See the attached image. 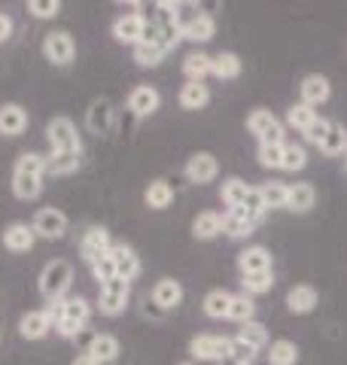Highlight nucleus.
<instances>
[{
    "mask_svg": "<svg viewBox=\"0 0 347 365\" xmlns=\"http://www.w3.org/2000/svg\"><path fill=\"white\" fill-rule=\"evenodd\" d=\"M0 241H4V250H9V253H28V250H34V244H37V235H34L31 222H9L4 232H0Z\"/></svg>",
    "mask_w": 347,
    "mask_h": 365,
    "instance_id": "f3484780",
    "label": "nucleus"
},
{
    "mask_svg": "<svg viewBox=\"0 0 347 365\" xmlns=\"http://www.w3.org/2000/svg\"><path fill=\"white\" fill-rule=\"evenodd\" d=\"M110 259H113V268H116V277L122 280H134L141 274V256L134 253V247L129 244H113L110 247Z\"/></svg>",
    "mask_w": 347,
    "mask_h": 365,
    "instance_id": "aec40b11",
    "label": "nucleus"
},
{
    "mask_svg": "<svg viewBox=\"0 0 347 365\" xmlns=\"http://www.w3.org/2000/svg\"><path fill=\"white\" fill-rule=\"evenodd\" d=\"M13 31H16V21L9 13H0V46L9 43V37H13Z\"/></svg>",
    "mask_w": 347,
    "mask_h": 365,
    "instance_id": "3c124183",
    "label": "nucleus"
},
{
    "mask_svg": "<svg viewBox=\"0 0 347 365\" xmlns=\"http://www.w3.org/2000/svg\"><path fill=\"white\" fill-rule=\"evenodd\" d=\"M110 247H113V237L110 232L104 225H89L83 237H79V259L86 262V265H95L98 259H104L110 253Z\"/></svg>",
    "mask_w": 347,
    "mask_h": 365,
    "instance_id": "1a4fd4ad",
    "label": "nucleus"
},
{
    "mask_svg": "<svg viewBox=\"0 0 347 365\" xmlns=\"http://www.w3.org/2000/svg\"><path fill=\"white\" fill-rule=\"evenodd\" d=\"M226 222H223V235L235 237V241H244V237H250L253 232H256V225L262 220H256V216H250L244 207H235V210H226Z\"/></svg>",
    "mask_w": 347,
    "mask_h": 365,
    "instance_id": "412c9836",
    "label": "nucleus"
},
{
    "mask_svg": "<svg viewBox=\"0 0 347 365\" xmlns=\"http://www.w3.org/2000/svg\"><path fill=\"white\" fill-rule=\"evenodd\" d=\"M189 356L198 362H226L228 338L226 335H195L189 341Z\"/></svg>",
    "mask_w": 347,
    "mask_h": 365,
    "instance_id": "9d476101",
    "label": "nucleus"
},
{
    "mask_svg": "<svg viewBox=\"0 0 347 365\" xmlns=\"http://www.w3.org/2000/svg\"><path fill=\"white\" fill-rule=\"evenodd\" d=\"M247 192H250V186L244 180H241V177H228V180H223V186H219V201H223L228 210H235V207L244 204Z\"/></svg>",
    "mask_w": 347,
    "mask_h": 365,
    "instance_id": "473e14b6",
    "label": "nucleus"
},
{
    "mask_svg": "<svg viewBox=\"0 0 347 365\" xmlns=\"http://www.w3.org/2000/svg\"><path fill=\"white\" fill-rule=\"evenodd\" d=\"M317 304H320V295L311 283H298V287L286 292V307H289V314H296V317L311 314Z\"/></svg>",
    "mask_w": 347,
    "mask_h": 365,
    "instance_id": "5701e85b",
    "label": "nucleus"
},
{
    "mask_svg": "<svg viewBox=\"0 0 347 365\" xmlns=\"http://www.w3.org/2000/svg\"><path fill=\"white\" fill-rule=\"evenodd\" d=\"M183 295H186V289H183V283L180 280H174V277H161L153 292H149V302H153L156 307H161V311H177V307L183 304Z\"/></svg>",
    "mask_w": 347,
    "mask_h": 365,
    "instance_id": "dca6fc26",
    "label": "nucleus"
},
{
    "mask_svg": "<svg viewBox=\"0 0 347 365\" xmlns=\"http://www.w3.org/2000/svg\"><path fill=\"white\" fill-rule=\"evenodd\" d=\"M317 150H320L323 155H329V158L347 155V128H344L341 122L329 119V131H326V137H323V143L317 146Z\"/></svg>",
    "mask_w": 347,
    "mask_h": 365,
    "instance_id": "c85d7f7f",
    "label": "nucleus"
},
{
    "mask_svg": "<svg viewBox=\"0 0 347 365\" xmlns=\"http://www.w3.org/2000/svg\"><path fill=\"white\" fill-rule=\"evenodd\" d=\"M28 110L16 104V101H9V104H0V137H19L28 131Z\"/></svg>",
    "mask_w": 347,
    "mask_h": 365,
    "instance_id": "6ab92c4d",
    "label": "nucleus"
},
{
    "mask_svg": "<svg viewBox=\"0 0 347 365\" xmlns=\"http://www.w3.org/2000/svg\"><path fill=\"white\" fill-rule=\"evenodd\" d=\"M89 268H91V277L98 280V287H101V283H107V280H113V277H116V268H113L110 253L104 256V259H98L95 265H89Z\"/></svg>",
    "mask_w": 347,
    "mask_h": 365,
    "instance_id": "de8ad7c7",
    "label": "nucleus"
},
{
    "mask_svg": "<svg viewBox=\"0 0 347 365\" xmlns=\"http://www.w3.org/2000/svg\"><path fill=\"white\" fill-rule=\"evenodd\" d=\"M113 125H116V110H113V104H110L107 98H95V101L89 104V110H86V128H89L91 134L104 137V134L113 131Z\"/></svg>",
    "mask_w": 347,
    "mask_h": 365,
    "instance_id": "2eb2a0df",
    "label": "nucleus"
},
{
    "mask_svg": "<svg viewBox=\"0 0 347 365\" xmlns=\"http://www.w3.org/2000/svg\"><path fill=\"white\" fill-rule=\"evenodd\" d=\"M235 338H241V341H244V344H250L253 350H265V347H268V329H265L259 319L241 323V329H238Z\"/></svg>",
    "mask_w": 347,
    "mask_h": 365,
    "instance_id": "4c0bfd02",
    "label": "nucleus"
},
{
    "mask_svg": "<svg viewBox=\"0 0 347 365\" xmlns=\"http://www.w3.org/2000/svg\"><path fill=\"white\" fill-rule=\"evenodd\" d=\"M247 131L256 137L259 143H286L283 140V134H286V128H283V122L274 116L271 110H262V107H256L247 116Z\"/></svg>",
    "mask_w": 347,
    "mask_h": 365,
    "instance_id": "423d86ee",
    "label": "nucleus"
},
{
    "mask_svg": "<svg viewBox=\"0 0 347 365\" xmlns=\"http://www.w3.org/2000/svg\"><path fill=\"white\" fill-rule=\"evenodd\" d=\"M67 225H71V220H67V213L58 210V207H40L31 220L34 235L43 237V241H61L67 235Z\"/></svg>",
    "mask_w": 347,
    "mask_h": 365,
    "instance_id": "6e6552de",
    "label": "nucleus"
},
{
    "mask_svg": "<svg viewBox=\"0 0 347 365\" xmlns=\"http://www.w3.org/2000/svg\"><path fill=\"white\" fill-rule=\"evenodd\" d=\"M256 356H259V350H253L241 338H228V359H226V365H253Z\"/></svg>",
    "mask_w": 347,
    "mask_h": 365,
    "instance_id": "79ce46f5",
    "label": "nucleus"
},
{
    "mask_svg": "<svg viewBox=\"0 0 347 365\" xmlns=\"http://www.w3.org/2000/svg\"><path fill=\"white\" fill-rule=\"evenodd\" d=\"M241 71H244V61H241L235 52H219V55H213L211 76H216V79H238Z\"/></svg>",
    "mask_w": 347,
    "mask_h": 365,
    "instance_id": "f704fd0d",
    "label": "nucleus"
},
{
    "mask_svg": "<svg viewBox=\"0 0 347 365\" xmlns=\"http://www.w3.org/2000/svg\"><path fill=\"white\" fill-rule=\"evenodd\" d=\"M183 174H186L189 182L195 186H204V182H213L216 174H219V162L213 153H192L186 168H183Z\"/></svg>",
    "mask_w": 347,
    "mask_h": 365,
    "instance_id": "4468645a",
    "label": "nucleus"
},
{
    "mask_svg": "<svg viewBox=\"0 0 347 365\" xmlns=\"http://www.w3.org/2000/svg\"><path fill=\"white\" fill-rule=\"evenodd\" d=\"M89 319H91V304L83 295H71V299L61 302V311L55 317V332L67 341H76V335L86 332Z\"/></svg>",
    "mask_w": 347,
    "mask_h": 365,
    "instance_id": "7ed1b4c3",
    "label": "nucleus"
},
{
    "mask_svg": "<svg viewBox=\"0 0 347 365\" xmlns=\"http://www.w3.org/2000/svg\"><path fill=\"white\" fill-rule=\"evenodd\" d=\"M28 13L43 21L58 19L61 16V0H28Z\"/></svg>",
    "mask_w": 347,
    "mask_h": 365,
    "instance_id": "a18cd8bd",
    "label": "nucleus"
},
{
    "mask_svg": "<svg viewBox=\"0 0 347 365\" xmlns=\"http://www.w3.org/2000/svg\"><path fill=\"white\" fill-rule=\"evenodd\" d=\"M286 192H289L286 182H277V180L262 182V186H259V195H262L265 210H283V207H286Z\"/></svg>",
    "mask_w": 347,
    "mask_h": 365,
    "instance_id": "58836bf2",
    "label": "nucleus"
},
{
    "mask_svg": "<svg viewBox=\"0 0 347 365\" xmlns=\"http://www.w3.org/2000/svg\"><path fill=\"white\" fill-rule=\"evenodd\" d=\"M241 207H244L250 216H256V220H262L265 213V204H262V195H259V186H250V192H247V198H244V204H241Z\"/></svg>",
    "mask_w": 347,
    "mask_h": 365,
    "instance_id": "8fccbe9b",
    "label": "nucleus"
},
{
    "mask_svg": "<svg viewBox=\"0 0 347 365\" xmlns=\"http://www.w3.org/2000/svg\"><path fill=\"white\" fill-rule=\"evenodd\" d=\"M71 283H74V265L67 259H49L37 277V289L46 299V304H58L67 299L71 292Z\"/></svg>",
    "mask_w": 347,
    "mask_h": 365,
    "instance_id": "f03ea898",
    "label": "nucleus"
},
{
    "mask_svg": "<svg viewBox=\"0 0 347 365\" xmlns=\"http://www.w3.org/2000/svg\"><path fill=\"white\" fill-rule=\"evenodd\" d=\"M131 52H134V61L141 67H159L165 61V52H161V46H156V43H137Z\"/></svg>",
    "mask_w": 347,
    "mask_h": 365,
    "instance_id": "37998d69",
    "label": "nucleus"
},
{
    "mask_svg": "<svg viewBox=\"0 0 347 365\" xmlns=\"http://www.w3.org/2000/svg\"><path fill=\"white\" fill-rule=\"evenodd\" d=\"M317 116H320V113H317L314 107H308V104H302V101H298V104H293V107L286 110V125H289V128H296L298 134H305V128H308V125L314 122Z\"/></svg>",
    "mask_w": 347,
    "mask_h": 365,
    "instance_id": "a19ab883",
    "label": "nucleus"
},
{
    "mask_svg": "<svg viewBox=\"0 0 347 365\" xmlns=\"http://www.w3.org/2000/svg\"><path fill=\"white\" fill-rule=\"evenodd\" d=\"M46 143L49 153H83V140L71 116H52L46 122Z\"/></svg>",
    "mask_w": 347,
    "mask_h": 365,
    "instance_id": "20e7f679",
    "label": "nucleus"
},
{
    "mask_svg": "<svg viewBox=\"0 0 347 365\" xmlns=\"http://www.w3.org/2000/svg\"><path fill=\"white\" fill-rule=\"evenodd\" d=\"M144 317H149V319H161V317H165V311H161V307H156L153 302H146V307H144Z\"/></svg>",
    "mask_w": 347,
    "mask_h": 365,
    "instance_id": "603ef678",
    "label": "nucleus"
},
{
    "mask_svg": "<svg viewBox=\"0 0 347 365\" xmlns=\"http://www.w3.org/2000/svg\"><path fill=\"white\" fill-rule=\"evenodd\" d=\"M43 180H46V155L21 153L13 165V195L19 201H37L43 195Z\"/></svg>",
    "mask_w": 347,
    "mask_h": 365,
    "instance_id": "f257e3e1",
    "label": "nucleus"
},
{
    "mask_svg": "<svg viewBox=\"0 0 347 365\" xmlns=\"http://www.w3.org/2000/svg\"><path fill=\"white\" fill-rule=\"evenodd\" d=\"M71 365H98V362H95V359H91V356H89V353H79V356H76V359H74Z\"/></svg>",
    "mask_w": 347,
    "mask_h": 365,
    "instance_id": "864d4df0",
    "label": "nucleus"
},
{
    "mask_svg": "<svg viewBox=\"0 0 347 365\" xmlns=\"http://www.w3.org/2000/svg\"><path fill=\"white\" fill-rule=\"evenodd\" d=\"M314 201H317V192L311 182H296V186H289L286 192V207L289 213H308L311 207H314Z\"/></svg>",
    "mask_w": 347,
    "mask_h": 365,
    "instance_id": "a878e982",
    "label": "nucleus"
},
{
    "mask_svg": "<svg viewBox=\"0 0 347 365\" xmlns=\"http://www.w3.org/2000/svg\"><path fill=\"white\" fill-rule=\"evenodd\" d=\"M43 58L55 67H67L76 58V40L71 31H49L43 37Z\"/></svg>",
    "mask_w": 347,
    "mask_h": 365,
    "instance_id": "0eeeda50",
    "label": "nucleus"
},
{
    "mask_svg": "<svg viewBox=\"0 0 347 365\" xmlns=\"http://www.w3.org/2000/svg\"><path fill=\"white\" fill-rule=\"evenodd\" d=\"M241 287L250 295H265L274 287V271H259V274H241Z\"/></svg>",
    "mask_w": 347,
    "mask_h": 365,
    "instance_id": "ea45409f",
    "label": "nucleus"
},
{
    "mask_svg": "<svg viewBox=\"0 0 347 365\" xmlns=\"http://www.w3.org/2000/svg\"><path fill=\"white\" fill-rule=\"evenodd\" d=\"M228 304H231V292L228 289H211L204 295V314L211 317V319H226L228 317Z\"/></svg>",
    "mask_w": 347,
    "mask_h": 365,
    "instance_id": "c9c22d12",
    "label": "nucleus"
},
{
    "mask_svg": "<svg viewBox=\"0 0 347 365\" xmlns=\"http://www.w3.org/2000/svg\"><path fill=\"white\" fill-rule=\"evenodd\" d=\"M213 34H216V21H213V16H211V13H201L186 31L180 34V37H183V40H189V43H211V40H213Z\"/></svg>",
    "mask_w": 347,
    "mask_h": 365,
    "instance_id": "72a5a7b5",
    "label": "nucleus"
},
{
    "mask_svg": "<svg viewBox=\"0 0 347 365\" xmlns=\"http://www.w3.org/2000/svg\"><path fill=\"white\" fill-rule=\"evenodd\" d=\"M305 165H308L305 146H298V143H283V165H281V170H289V174H296V170H302Z\"/></svg>",
    "mask_w": 347,
    "mask_h": 365,
    "instance_id": "c03bdc74",
    "label": "nucleus"
},
{
    "mask_svg": "<svg viewBox=\"0 0 347 365\" xmlns=\"http://www.w3.org/2000/svg\"><path fill=\"white\" fill-rule=\"evenodd\" d=\"M211 67H213V55H207V52H189L183 58L186 83H204V76H211Z\"/></svg>",
    "mask_w": 347,
    "mask_h": 365,
    "instance_id": "c756f323",
    "label": "nucleus"
},
{
    "mask_svg": "<svg viewBox=\"0 0 347 365\" xmlns=\"http://www.w3.org/2000/svg\"><path fill=\"white\" fill-rule=\"evenodd\" d=\"M223 222H226L223 213H216V210H201V213L192 220V237H195V241H213V237L223 235Z\"/></svg>",
    "mask_w": 347,
    "mask_h": 365,
    "instance_id": "b1692460",
    "label": "nucleus"
},
{
    "mask_svg": "<svg viewBox=\"0 0 347 365\" xmlns=\"http://www.w3.org/2000/svg\"><path fill=\"white\" fill-rule=\"evenodd\" d=\"M177 365H195V362H192V359H189V362H177Z\"/></svg>",
    "mask_w": 347,
    "mask_h": 365,
    "instance_id": "5fc2aeb1",
    "label": "nucleus"
},
{
    "mask_svg": "<svg viewBox=\"0 0 347 365\" xmlns=\"http://www.w3.org/2000/svg\"><path fill=\"white\" fill-rule=\"evenodd\" d=\"M274 259L265 247H247L238 253V268L241 274H259V271H271Z\"/></svg>",
    "mask_w": 347,
    "mask_h": 365,
    "instance_id": "393cba45",
    "label": "nucleus"
},
{
    "mask_svg": "<svg viewBox=\"0 0 347 365\" xmlns=\"http://www.w3.org/2000/svg\"><path fill=\"white\" fill-rule=\"evenodd\" d=\"M177 104L183 110H189V113L204 110L207 104H211V88H207L204 83H186L180 88V95H177Z\"/></svg>",
    "mask_w": 347,
    "mask_h": 365,
    "instance_id": "cd10ccee",
    "label": "nucleus"
},
{
    "mask_svg": "<svg viewBox=\"0 0 347 365\" xmlns=\"http://www.w3.org/2000/svg\"><path fill=\"white\" fill-rule=\"evenodd\" d=\"M131 304V283L122 277H113L98 287V311L104 317H119Z\"/></svg>",
    "mask_w": 347,
    "mask_h": 365,
    "instance_id": "39448f33",
    "label": "nucleus"
},
{
    "mask_svg": "<svg viewBox=\"0 0 347 365\" xmlns=\"http://www.w3.org/2000/svg\"><path fill=\"white\" fill-rule=\"evenodd\" d=\"M83 153H46V174L52 177H71L74 170H79Z\"/></svg>",
    "mask_w": 347,
    "mask_h": 365,
    "instance_id": "bb28decb",
    "label": "nucleus"
},
{
    "mask_svg": "<svg viewBox=\"0 0 347 365\" xmlns=\"http://www.w3.org/2000/svg\"><path fill=\"white\" fill-rule=\"evenodd\" d=\"M83 353H89V356L95 359L98 365H110V362H116V359H119L122 344H119V338H116V335L98 332L95 338H91V344H89Z\"/></svg>",
    "mask_w": 347,
    "mask_h": 365,
    "instance_id": "4be33fe9",
    "label": "nucleus"
},
{
    "mask_svg": "<svg viewBox=\"0 0 347 365\" xmlns=\"http://www.w3.org/2000/svg\"><path fill=\"white\" fill-rule=\"evenodd\" d=\"M326 131H329V119H323V116H317L314 122H311L308 125V128H305V140L308 143H314V146H320L323 143V137H326Z\"/></svg>",
    "mask_w": 347,
    "mask_h": 365,
    "instance_id": "09e8293b",
    "label": "nucleus"
},
{
    "mask_svg": "<svg viewBox=\"0 0 347 365\" xmlns=\"http://www.w3.org/2000/svg\"><path fill=\"white\" fill-rule=\"evenodd\" d=\"M298 95H302V104L317 110L332 98V83L323 73H308L302 83H298Z\"/></svg>",
    "mask_w": 347,
    "mask_h": 365,
    "instance_id": "a211bd4d",
    "label": "nucleus"
},
{
    "mask_svg": "<svg viewBox=\"0 0 347 365\" xmlns=\"http://www.w3.org/2000/svg\"><path fill=\"white\" fill-rule=\"evenodd\" d=\"M125 107L131 110L134 119H149V116H156V113H159L161 95H159L156 86H134L129 101H125Z\"/></svg>",
    "mask_w": 347,
    "mask_h": 365,
    "instance_id": "9b49d317",
    "label": "nucleus"
},
{
    "mask_svg": "<svg viewBox=\"0 0 347 365\" xmlns=\"http://www.w3.org/2000/svg\"><path fill=\"white\" fill-rule=\"evenodd\" d=\"M144 25H146V16H141V13H122L110 25V34H113L116 43L131 46V49H134V46L144 40Z\"/></svg>",
    "mask_w": 347,
    "mask_h": 365,
    "instance_id": "f8f14e48",
    "label": "nucleus"
},
{
    "mask_svg": "<svg viewBox=\"0 0 347 365\" xmlns=\"http://www.w3.org/2000/svg\"><path fill=\"white\" fill-rule=\"evenodd\" d=\"M171 201H174V186L168 180H153L144 192V204L149 210H165L171 207Z\"/></svg>",
    "mask_w": 347,
    "mask_h": 365,
    "instance_id": "7c9ffc66",
    "label": "nucleus"
},
{
    "mask_svg": "<svg viewBox=\"0 0 347 365\" xmlns=\"http://www.w3.org/2000/svg\"><path fill=\"white\" fill-rule=\"evenodd\" d=\"M52 329H55V319H52V314L46 311V307L21 314V319H19V335L25 341H43Z\"/></svg>",
    "mask_w": 347,
    "mask_h": 365,
    "instance_id": "ddd939ff",
    "label": "nucleus"
},
{
    "mask_svg": "<svg viewBox=\"0 0 347 365\" xmlns=\"http://www.w3.org/2000/svg\"><path fill=\"white\" fill-rule=\"evenodd\" d=\"M259 165L262 168H268V170H274V168H281L283 165V143H259Z\"/></svg>",
    "mask_w": 347,
    "mask_h": 365,
    "instance_id": "49530a36",
    "label": "nucleus"
},
{
    "mask_svg": "<svg viewBox=\"0 0 347 365\" xmlns=\"http://www.w3.org/2000/svg\"><path fill=\"white\" fill-rule=\"evenodd\" d=\"M226 319H235V323H250L256 319V302L250 299L247 292H231V304H228V317Z\"/></svg>",
    "mask_w": 347,
    "mask_h": 365,
    "instance_id": "e433bc0d",
    "label": "nucleus"
},
{
    "mask_svg": "<svg viewBox=\"0 0 347 365\" xmlns=\"http://www.w3.org/2000/svg\"><path fill=\"white\" fill-rule=\"evenodd\" d=\"M265 350H268V365H296L298 362V344L289 338H277Z\"/></svg>",
    "mask_w": 347,
    "mask_h": 365,
    "instance_id": "2f4dec72",
    "label": "nucleus"
}]
</instances>
